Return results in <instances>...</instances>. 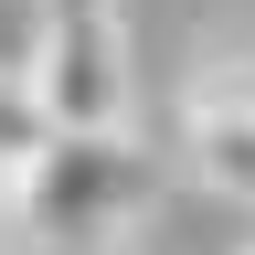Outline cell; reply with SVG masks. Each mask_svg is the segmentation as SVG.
Segmentation results:
<instances>
[{
  "label": "cell",
  "instance_id": "1",
  "mask_svg": "<svg viewBox=\"0 0 255 255\" xmlns=\"http://www.w3.org/2000/svg\"><path fill=\"white\" fill-rule=\"evenodd\" d=\"M149 191H159V170L128 128H53L43 159L11 181V223L53 255H107L149 213Z\"/></svg>",
  "mask_w": 255,
  "mask_h": 255
},
{
  "label": "cell",
  "instance_id": "2",
  "mask_svg": "<svg viewBox=\"0 0 255 255\" xmlns=\"http://www.w3.org/2000/svg\"><path fill=\"white\" fill-rule=\"evenodd\" d=\"M32 96L53 128H128V0H32Z\"/></svg>",
  "mask_w": 255,
  "mask_h": 255
},
{
  "label": "cell",
  "instance_id": "3",
  "mask_svg": "<svg viewBox=\"0 0 255 255\" xmlns=\"http://www.w3.org/2000/svg\"><path fill=\"white\" fill-rule=\"evenodd\" d=\"M181 170L213 202L255 213V53H213L181 85Z\"/></svg>",
  "mask_w": 255,
  "mask_h": 255
},
{
  "label": "cell",
  "instance_id": "4",
  "mask_svg": "<svg viewBox=\"0 0 255 255\" xmlns=\"http://www.w3.org/2000/svg\"><path fill=\"white\" fill-rule=\"evenodd\" d=\"M43 138H53V117H43V96H32V75H11V64H0V191L43 159Z\"/></svg>",
  "mask_w": 255,
  "mask_h": 255
},
{
  "label": "cell",
  "instance_id": "5",
  "mask_svg": "<svg viewBox=\"0 0 255 255\" xmlns=\"http://www.w3.org/2000/svg\"><path fill=\"white\" fill-rule=\"evenodd\" d=\"M245 255H255V245H245Z\"/></svg>",
  "mask_w": 255,
  "mask_h": 255
}]
</instances>
